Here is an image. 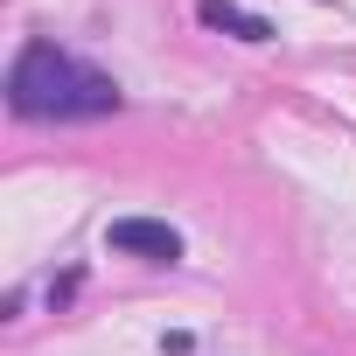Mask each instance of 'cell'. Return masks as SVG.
<instances>
[{
  "label": "cell",
  "instance_id": "cell-1",
  "mask_svg": "<svg viewBox=\"0 0 356 356\" xmlns=\"http://www.w3.org/2000/svg\"><path fill=\"white\" fill-rule=\"evenodd\" d=\"M8 105L22 119H98V112H119V84L56 42H29L8 70Z\"/></svg>",
  "mask_w": 356,
  "mask_h": 356
},
{
  "label": "cell",
  "instance_id": "cell-2",
  "mask_svg": "<svg viewBox=\"0 0 356 356\" xmlns=\"http://www.w3.org/2000/svg\"><path fill=\"white\" fill-rule=\"evenodd\" d=\"M112 252H133V259H182V238H175V224H154V217H119L112 231Z\"/></svg>",
  "mask_w": 356,
  "mask_h": 356
},
{
  "label": "cell",
  "instance_id": "cell-3",
  "mask_svg": "<svg viewBox=\"0 0 356 356\" xmlns=\"http://www.w3.org/2000/svg\"><path fill=\"white\" fill-rule=\"evenodd\" d=\"M196 15H203L210 29H224V35H238V42H273V22H266V15H245L238 0H203Z\"/></svg>",
  "mask_w": 356,
  "mask_h": 356
}]
</instances>
